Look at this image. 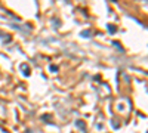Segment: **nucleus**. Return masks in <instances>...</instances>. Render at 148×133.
Listing matches in <instances>:
<instances>
[{"instance_id":"nucleus-1","label":"nucleus","mask_w":148,"mask_h":133,"mask_svg":"<svg viewBox=\"0 0 148 133\" xmlns=\"http://www.w3.org/2000/svg\"><path fill=\"white\" fill-rule=\"evenodd\" d=\"M107 27H108L110 33H116V27H113V25H107Z\"/></svg>"},{"instance_id":"nucleus-2","label":"nucleus","mask_w":148,"mask_h":133,"mask_svg":"<svg viewBox=\"0 0 148 133\" xmlns=\"http://www.w3.org/2000/svg\"><path fill=\"white\" fill-rule=\"evenodd\" d=\"M82 35H86V37H89V35H90V31H84V33H82Z\"/></svg>"}]
</instances>
